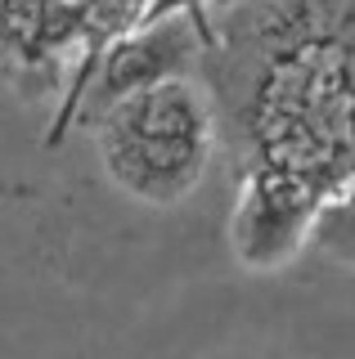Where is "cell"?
Masks as SVG:
<instances>
[{"label": "cell", "instance_id": "obj_5", "mask_svg": "<svg viewBox=\"0 0 355 359\" xmlns=\"http://www.w3.org/2000/svg\"><path fill=\"white\" fill-rule=\"evenodd\" d=\"M310 243H315L319 252H328L333 261H342V265L355 269V175L324 202Z\"/></svg>", "mask_w": 355, "mask_h": 359}, {"label": "cell", "instance_id": "obj_2", "mask_svg": "<svg viewBox=\"0 0 355 359\" xmlns=\"http://www.w3.org/2000/svg\"><path fill=\"white\" fill-rule=\"evenodd\" d=\"M328 194L283 166H252L234 207V252L248 269H274L310 243Z\"/></svg>", "mask_w": 355, "mask_h": 359}, {"label": "cell", "instance_id": "obj_1", "mask_svg": "<svg viewBox=\"0 0 355 359\" xmlns=\"http://www.w3.org/2000/svg\"><path fill=\"white\" fill-rule=\"evenodd\" d=\"M95 130L113 184L149 207H171L194 194L212 157V117L185 76L117 104Z\"/></svg>", "mask_w": 355, "mask_h": 359}, {"label": "cell", "instance_id": "obj_7", "mask_svg": "<svg viewBox=\"0 0 355 359\" xmlns=\"http://www.w3.org/2000/svg\"><path fill=\"white\" fill-rule=\"evenodd\" d=\"M216 5H220V9H234V5H243V0H216Z\"/></svg>", "mask_w": 355, "mask_h": 359}, {"label": "cell", "instance_id": "obj_4", "mask_svg": "<svg viewBox=\"0 0 355 359\" xmlns=\"http://www.w3.org/2000/svg\"><path fill=\"white\" fill-rule=\"evenodd\" d=\"M81 0H0V72H54L76 54Z\"/></svg>", "mask_w": 355, "mask_h": 359}, {"label": "cell", "instance_id": "obj_3", "mask_svg": "<svg viewBox=\"0 0 355 359\" xmlns=\"http://www.w3.org/2000/svg\"><path fill=\"white\" fill-rule=\"evenodd\" d=\"M198 41L203 36H198V27L189 18H171V22L140 27V32H130V36H121L117 45H108V54L95 67V81H91L81 117L95 126V121L108 117L117 104H126V99L144 95V90L180 76L194 59Z\"/></svg>", "mask_w": 355, "mask_h": 359}, {"label": "cell", "instance_id": "obj_6", "mask_svg": "<svg viewBox=\"0 0 355 359\" xmlns=\"http://www.w3.org/2000/svg\"><path fill=\"white\" fill-rule=\"evenodd\" d=\"M216 5V0H212ZM171 18H189L198 27L203 45L212 41V22H207V0H153L149 14H144V27H158V22H171Z\"/></svg>", "mask_w": 355, "mask_h": 359}]
</instances>
